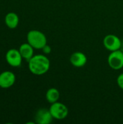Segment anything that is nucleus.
I'll list each match as a JSON object with an SVG mask.
<instances>
[{"label":"nucleus","instance_id":"obj_1","mask_svg":"<svg viewBox=\"0 0 123 124\" xmlns=\"http://www.w3.org/2000/svg\"><path fill=\"white\" fill-rule=\"evenodd\" d=\"M28 68L31 73L41 76L50 68V60L46 54H36L28 61Z\"/></svg>","mask_w":123,"mask_h":124},{"label":"nucleus","instance_id":"obj_2","mask_svg":"<svg viewBox=\"0 0 123 124\" xmlns=\"http://www.w3.org/2000/svg\"><path fill=\"white\" fill-rule=\"evenodd\" d=\"M27 41L34 49H41L46 44V35L38 30H31L27 34Z\"/></svg>","mask_w":123,"mask_h":124},{"label":"nucleus","instance_id":"obj_3","mask_svg":"<svg viewBox=\"0 0 123 124\" xmlns=\"http://www.w3.org/2000/svg\"><path fill=\"white\" fill-rule=\"evenodd\" d=\"M49 110L54 119L59 121L65 119L69 113L67 107L65 104L59 102H56L54 103L51 104Z\"/></svg>","mask_w":123,"mask_h":124},{"label":"nucleus","instance_id":"obj_4","mask_svg":"<svg viewBox=\"0 0 123 124\" xmlns=\"http://www.w3.org/2000/svg\"><path fill=\"white\" fill-rule=\"evenodd\" d=\"M109 66L115 70H120L123 68V51L121 49L111 52L107 58Z\"/></svg>","mask_w":123,"mask_h":124},{"label":"nucleus","instance_id":"obj_5","mask_svg":"<svg viewBox=\"0 0 123 124\" xmlns=\"http://www.w3.org/2000/svg\"><path fill=\"white\" fill-rule=\"evenodd\" d=\"M103 44L105 49H107L108 51L111 52L121 49L122 41L116 35L109 34L104 38Z\"/></svg>","mask_w":123,"mask_h":124},{"label":"nucleus","instance_id":"obj_6","mask_svg":"<svg viewBox=\"0 0 123 124\" xmlns=\"http://www.w3.org/2000/svg\"><path fill=\"white\" fill-rule=\"evenodd\" d=\"M6 60L7 63L12 67H19L22 64V57L20 53L19 49H11L6 53Z\"/></svg>","mask_w":123,"mask_h":124},{"label":"nucleus","instance_id":"obj_7","mask_svg":"<svg viewBox=\"0 0 123 124\" xmlns=\"http://www.w3.org/2000/svg\"><path fill=\"white\" fill-rule=\"evenodd\" d=\"M16 81L15 74L13 72L6 70L0 73V87L8 89L14 85Z\"/></svg>","mask_w":123,"mask_h":124},{"label":"nucleus","instance_id":"obj_8","mask_svg":"<svg viewBox=\"0 0 123 124\" xmlns=\"http://www.w3.org/2000/svg\"><path fill=\"white\" fill-rule=\"evenodd\" d=\"M53 116L51 114L49 109L41 108L35 115L36 123L38 124H49L52 122Z\"/></svg>","mask_w":123,"mask_h":124},{"label":"nucleus","instance_id":"obj_9","mask_svg":"<svg viewBox=\"0 0 123 124\" xmlns=\"http://www.w3.org/2000/svg\"><path fill=\"white\" fill-rule=\"evenodd\" d=\"M88 59L86 55L81 52H75L72 53L70 57V63L75 68H82L87 63Z\"/></svg>","mask_w":123,"mask_h":124},{"label":"nucleus","instance_id":"obj_10","mask_svg":"<svg viewBox=\"0 0 123 124\" xmlns=\"http://www.w3.org/2000/svg\"><path fill=\"white\" fill-rule=\"evenodd\" d=\"M19 51L22 57L28 62L34 55V48L29 43L22 44L19 47Z\"/></svg>","mask_w":123,"mask_h":124},{"label":"nucleus","instance_id":"obj_11","mask_svg":"<svg viewBox=\"0 0 123 124\" xmlns=\"http://www.w3.org/2000/svg\"><path fill=\"white\" fill-rule=\"evenodd\" d=\"M4 22L9 28L14 29L17 28L19 24V17L15 12H9L5 16Z\"/></svg>","mask_w":123,"mask_h":124},{"label":"nucleus","instance_id":"obj_12","mask_svg":"<svg viewBox=\"0 0 123 124\" xmlns=\"http://www.w3.org/2000/svg\"><path fill=\"white\" fill-rule=\"evenodd\" d=\"M60 97V93L59 90L56 88H50L47 90L46 93V99L48 102L52 104L58 102Z\"/></svg>","mask_w":123,"mask_h":124},{"label":"nucleus","instance_id":"obj_13","mask_svg":"<svg viewBox=\"0 0 123 124\" xmlns=\"http://www.w3.org/2000/svg\"><path fill=\"white\" fill-rule=\"evenodd\" d=\"M117 84L118 86L123 90V73H120L117 78Z\"/></svg>","mask_w":123,"mask_h":124},{"label":"nucleus","instance_id":"obj_14","mask_svg":"<svg viewBox=\"0 0 123 124\" xmlns=\"http://www.w3.org/2000/svg\"><path fill=\"white\" fill-rule=\"evenodd\" d=\"M41 49L43 51V53L45 54H50L51 52V47L49 45H48L47 44Z\"/></svg>","mask_w":123,"mask_h":124}]
</instances>
